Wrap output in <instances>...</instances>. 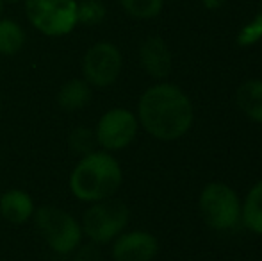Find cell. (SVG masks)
<instances>
[{
    "mask_svg": "<svg viewBox=\"0 0 262 261\" xmlns=\"http://www.w3.org/2000/svg\"><path fill=\"white\" fill-rule=\"evenodd\" d=\"M193 118L194 109L189 97L175 84H154L139 98L138 122L161 142L182 138L193 126Z\"/></svg>",
    "mask_w": 262,
    "mask_h": 261,
    "instance_id": "obj_1",
    "label": "cell"
},
{
    "mask_svg": "<svg viewBox=\"0 0 262 261\" xmlns=\"http://www.w3.org/2000/svg\"><path fill=\"white\" fill-rule=\"evenodd\" d=\"M123 181L121 167L109 152H91L82 156L70 175V192L82 202L111 198Z\"/></svg>",
    "mask_w": 262,
    "mask_h": 261,
    "instance_id": "obj_2",
    "label": "cell"
},
{
    "mask_svg": "<svg viewBox=\"0 0 262 261\" xmlns=\"http://www.w3.org/2000/svg\"><path fill=\"white\" fill-rule=\"evenodd\" d=\"M32 216L41 238L55 254H72L82 244V227L64 209L47 204L34 209Z\"/></svg>",
    "mask_w": 262,
    "mask_h": 261,
    "instance_id": "obj_3",
    "label": "cell"
},
{
    "mask_svg": "<svg viewBox=\"0 0 262 261\" xmlns=\"http://www.w3.org/2000/svg\"><path fill=\"white\" fill-rule=\"evenodd\" d=\"M130 218V209L123 200L105 198V200L91 202L90 208L82 215V233L90 242L102 245L113 242L118 234L125 231Z\"/></svg>",
    "mask_w": 262,
    "mask_h": 261,
    "instance_id": "obj_4",
    "label": "cell"
},
{
    "mask_svg": "<svg viewBox=\"0 0 262 261\" xmlns=\"http://www.w3.org/2000/svg\"><path fill=\"white\" fill-rule=\"evenodd\" d=\"M31 25L50 38L66 36L77 25V0H24Z\"/></svg>",
    "mask_w": 262,
    "mask_h": 261,
    "instance_id": "obj_5",
    "label": "cell"
},
{
    "mask_svg": "<svg viewBox=\"0 0 262 261\" xmlns=\"http://www.w3.org/2000/svg\"><path fill=\"white\" fill-rule=\"evenodd\" d=\"M200 213L205 224L212 229L227 231L241 218V202L230 186L223 183H210L200 195Z\"/></svg>",
    "mask_w": 262,
    "mask_h": 261,
    "instance_id": "obj_6",
    "label": "cell"
},
{
    "mask_svg": "<svg viewBox=\"0 0 262 261\" xmlns=\"http://www.w3.org/2000/svg\"><path fill=\"white\" fill-rule=\"evenodd\" d=\"M123 57L114 43L97 42L82 57V77L90 86L107 88L120 77Z\"/></svg>",
    "mask_w": 262,
    "mask_h": 261,
    "instance_id": "obj_7",
    "label": "cell"
},
{
    "mask_svg": "<svg viewBox=\"0 0 262 261\" xmlns=\"http://www.w3.org/2000/svg\"><path fill=\"white\" fill-rule=\"evenodd\" d=\"M136 134H138V118L134 113L123 108H114L104 113L95 129L98 145L107 152L127 149L134 142Z\"/></svg>",
    "mask_w": 262,
    "mask_h": 261,
    "instance_id": "obj_8",
    "label": "cell"
},
{
    "mask_svg": "<svg viewBox=\"0 0 262 261\" xmlns=\"http://www.w3.org/2000/svg\"><path fill=\"white\" fill-rule=\"evenodd\" d=\"M159 252L157 238L148 231H128L114 238V261H152Z\"/></svg>",
    "mask_w": 262,
    "mask_h": 261,
    "instance_id": "obj_9",
    "label": "cell"
},
{
    "mask_svg": "<svg viewBox=\"0 0 262 261\" xmlns=\"http://www.w3.org/2000/svg\"><path fill=\"white\" fill-rule=\"evenodd\" d=\"M139 63L150 77L162 81L171 73L173 57L169 47L159 36H150L139 47Z\"/></svg>",
    "mask_w": 262,
    "mask_h": 261,
    "instance_id": "obj_10",
    "label": "cell"
},
{
    "mask_svg": "<svg viewBox=\"0 0 262 261\" xmlns=\"http://www.w3.org/2000/svg\"><path fill=\"white\" fill-rule=\"evenodd\" d=\"M0 215L13 226H21L34 215V200L25 190H7L0 195Z\"/></svg>",
    "mask_w": 262,
    "mask_h": 261,
    "instance_id": "obj_11",
    "label": "cell"
},
{
    "mask_svg": "<svg viewBox=\"0 0 262 261\" xmlns=\"http://www.w3.org/2000/svg\"><path fill=\"white\" fill-rule=\"evenodd\" d=\"M57 101L64 111H80L84 109L91 101V86L84 79L73 77V79L66 81L61 86L57 93Z\"/></svg>",
    "mask_w": 262,
    "mask_h": 261,
    "instance_id": "obj_12",
    "label": "cell"
},
{
    "mask_svg": "<svg viewBox=\"0 0 262 261\" xmlns=\"http://www.w3.org/2000/svg\"><path fill=\"white\" fill-rule=\"evenodd\" d=\"M237 106L250 120L262 124V81H246L237 90Z\"/></svg>",
    "mask_w": 262,
    "mask_h": 261,
    "instance_id": "obj_13",
    "label": "cell"
},
{
    "mask_svg": "<svg viewBox=\"0 0 262 261\" xmlns=\"http://www.w3.org/2000/svg\"><path fill=\"white\" fill-rule=\"evenodd\" d=\"M25 45V31L18 22L11 18H0V54L14 56Z\"/></svg>",
    "mask_w": 262,
    "mask_h": 261,
    "instance_id": "obj_14",
    "label": "cell"
},
{
    "mask_svg": "<svg viewBox=\"0 0 262 261\" xmlns=\"http://www.w3.org/2000/svg\"><path fill=\"white\" fill-rule=\"evenodd\" d=\"M241 216L252 233L262 234V181L248 192L245 204L241 206Z\"/></svg>",
    "mask_w": 262,
    "mask_h": 261,
    "instance_id": "obj_15",
    "label": "cell"
},
{
    "mask_svg": "<svg viewBox=\"0 0 262 261\" xmlns=\"http://www.w3.org/2000/svg\"><path fill=\"white\" fill-rule=\"evenodd\" d=\"M120 6L128 16L136 20H152L161 14L162 0H120Z\"/></svg>",
    "mask_w": 262,
    "mask_h": 261,
    "instance_id": "obj_16",
    "label": "cell"
},
{
    "mask_svg": "<svg viewBox=\"0 0 262 261\" xmlns=\"http://www.w3.org/2000/svg\"><path fill=\"white\" fill-rule=\"evenodd\" d=\"M107 7L102 0H80L77 2V24L93 27L105 20Z\"/></svg>",
    "mask_w": 262,
    "mask_h": 261,
    "instance_id": "obj_17",
    "label": "cell"
},
{
    "mask_svg": "<svg viewBox=\"0 0 262 261\" xmlns=\"http://www.w3.org/2000/svg\"><path fill=\"white\" fill-rule=\"evenodd\" d=\"M68 145L72 149V152L79 154V156H88V154L95 152L98 142L95 131L88 129V127H77L70 132L68 136Z\"/></svg>",
    "mask_w": 262,
    "mask_h": 261,
    "instance_id": "obj_18",
    "label": "cell"
},
{
    "mask_svg": "<svg viewBox=\"0 0 262 261\" xmlns=\"http://www.w3.org/2000/svg\"><path fill=\"white\" fill-rule=\"evenodd\" d=\"M262 39V11L255 14L237 34V45L252 47Z\"/></svg>",
    "mask_w": 262,
    "mask_h": 261,
    "instance_id": "obj_19",
    "label": "cell"
},
{
    "mask_svg": "<svg viewBox=\"0 0 262 261\" xmlns=\"http://www.w3.org/2000/svg\"><path fill=\"white\" fill-rule=\"evenodd\" d=\"M73 261H102V251L98 249V244L95 242L80 244L73 251Z\"/></svg>",
    "mask_w": 262,
    "mask_h": 261,
    "instance_id": "obj_20",
    "label": "cell"
},
{
    "mask_svg": "<svg viewBox=\"0 0 262 261\" xmlns=\"http://www.w3.org/2000/svg\"><path fill=\"white\" fill-rule=\"evenodd\" d=\"M225 2H227V0H202V4H204L205 9H210V11L220 9Z\"/></svg>",
    "mask_w": 262,
    "mask_h": 261,
    "instance_id": "obj_21",
    "label": "cell"
},
{
    "mask_svg": "<svg viewBox=\"0 0 262 261\" xmlns=\"http://www.w3.org/2000/svg\"><path fill=\"white\" fill-rule=\"evenodd\" d=\"M2 11H4V0H0V18H2Z\"/></svg>",
    "mask_w": 262,
    "mask_h": 261,
    "instance_id": "obj_22",
    "label": "cell"
},
{
    "mask_svg": "<svg viewBox=\"0 0 262 261\" xmlns=\"http://www.w3.org/2000/svg\"><path fill=\"white\" fill-rule=\"evenodd\" d=\"M7 2H11V4H16V2H24V0H7Z\"/></svg>",
    "mask_w": 262,
    "mask_h": 261,
    "instance_id": "obj_23",
    "label": "cell"
},
{
    "mask_svg": "<svg viewBox=\"0 0 262 261\" xmlns=\"http://www.w3.org/2000/svg\"><path fill=\"white\" fill-rule=\"evenodd\" d=\"M0 101H2V98H0Z\"/></svg>",
    "mask_w": 262,
    "mask_h": 261,
    "instance_id": "obj_24",
    "label": "cell"
}]
</instances>
